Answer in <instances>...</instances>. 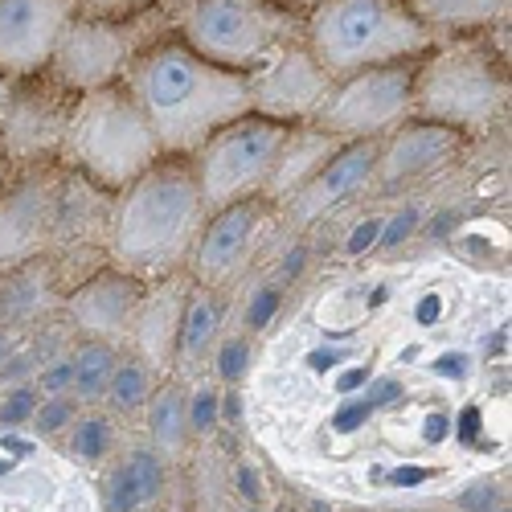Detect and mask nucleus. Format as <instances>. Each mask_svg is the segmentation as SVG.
<instances>
[{
    "label": "nucleus",
    "instance_id": "15",
    "mask_svg": "<svg viewBox=\"0 0 512 512\" xmlns=\"http://www.w3.org/2000/svg\"><path fill=\"white\" fill-rule=\"evenodd\" d=\"M144 295V283L123 275L115 267H99L82 283H74L62 295V316L78 336L107 340V345H127V328H132L136 304Z\"/></svg>",
    "mask_w": 512,
    "mask_h": 512
},
{
    "label": "nucleus",
    "instance_id": "23",
    "mask_svg": "<svg viewBox=\"0 0 512 512\" xmlns=\"http://www.w3.org/2000/svg\"><path fill=\"white\" fill-rule=\"evenodd\" d=\"M164 455L152 447H132L103 480V512H144L164 492Z\"/></svg>",
    "mask_w": 512,
    "mask_h": 512
},
{
    "label": "nucleus",
    "instance_id": "32",
    "mask_svg": "<svg viewBox=\"0 0 512 512\" xmlns=\"http://www.w3.org/2000/svg\"><path fill=\"white\" fill-rule=\"evenodd\" d=\"M78 414H82V406H78L70 394L37 398V410H33V418H29V431H33L37 439H58V435L70 431Z\"/></svg>",
    "mask_w": 512,
    "mask_h": 512
},
{
    "label": "nucleus",
    "instance_id": "10",
    "mask_svg": "<svg viewBox=\"0 0 512 512\" xmlns=\"http://www.w3.org/2000/svg\"><path fill=\"white\" fill-rule=\"evenodd\" d=\"M74 91L50 74L17 78L13 95L0 119V156H5L9 173L13 168H37V164H58V148L66 136V123L74 111Z\"/></svg>",
    "mask_w": 512,
    "mask_h": 512
},
{
    "label": "nucleus",
    "instance_id": "33",
    "mask_svg": "<svg viewBox=\"0 0 512 512\" xmlns=\"http://www.w3.org/2000/svg\"><path fill=\"white\" fill-rule=\"evenodd\" d=\"M37 390L33 386H9L0 390V426H29L33 410H37Z\"/></svg>",
    "mask_w": 512,
    "mask_h": 512
},
{
    "label": "nucleus",
    "instance_id": "19",
    "mask_svg": "<svg viewBox=\"0 0 512 512\" xmlns=\"http://www.w3.org/2000/svg\"><path fill=\"white\" fill-rule=\"evenodd\" d=\"M107 213H111V193H107V189L91 185L87 177H78V173H66V168H58L50 254L103 250Z\"/></svg>",
    "mask_w": 512,
    "mask_h": 512
},
{
    "label": "nucleus",
    "instance_id": "3",
    "mask_svg": "<svg viewBox=\"0 0 512 512\" xmlns=\"http://www.w3.org/2000/svg\"><path fill=\"white\" fill-rule=\"evenodd\" d=\"M508 111V58L496 54L488 33L435 41L410 82V119L451 127L463 140L488 132Z\"/></svg>",
    "mask_w": 512,
    "mask_h": 512
},
{
    "label": "nucleus",
    "instance_id": "35",
    "mask_svg": "<svg viewBox=\"0 0 512 512\" xmlns=\"http://www.w3.org/2000/svg\"><path fill=\"white\" fill-rule=\"evenodd\" d=\"M160 0H78V17H132Z\"/></svg>",
    "mask_w": 512,
    "mask_h": 512
},
{
    "label": "nucleus",
    "instance_id": "11",
    "mask_svg": "<svg viewBox=\"0 0 512 512\" xmlns=\"http://www.w3.org/2000/svg\"><path fill=\"white\" fill-rule=\"evenodd\" d=\"M58 164L13 168L0 185V271L50 254Z\"/></svg>",
    "mask_w": 512,
    "mask_h": 512
},
{
    "label": "nucleus",
    "instance_id": "45",
    "mask_svg": "<svg viewBox=\"0 0 512 512\" xmlns=\"http://www.w3.org/2000/svg\"><path fill=\"white\" fill-rule=\"evenodd\" d=\"M496 512H508V504H504V508H496Z\"/></svg>",
    "mask_w": 512,
    "mask_h": 512
},
{
    "label": "nucleus",
    "instance_id": "28",
    "mask_svg": "<svg viewBox=\"0 0 512 512\" xmlns=\"http://www.w3.org/2000/svg\"><path fill=\"white\" fill-rule=\"evenodd\" d=\"M66 447L78 463H103L115 451V414L99 410H82L74 426L66 431Z\"/></svg>",
    "mask_w": 512,
    "mask_h": 512
},
{
    "label": "nucleus",
    "instance_id": "16",
    "mask_svg": "<svg viewBox=\"0 0 512 512\" xmlns=\"http://www.w3.org/2000/svg\"><path fill=\"white\" fill-rule=\"evenodd\" d=\"M373 168H377V140H353L275 209L295 230H304V226L320 222L340 201H349L357 189H365L373 181Z\"/></svg>",
    "mask_w": 512,
    "mask_h": 512
},
{
    "label": "nucleus",
    "instance_id": "14",
    "mask_svg": "<svg viewBox=\"0 0 512 512\" xmlns=\"http://www.w3.org/2000/svg\"><path fill=\"white\" fill-rule=\"evenodd\" d=\"M246 82H250V111L275 123H308L332 91V78L320 70L304 41L275 54L267 66L250 70Z\"/></svg>",
    "mask_w": 512,
    "mask_h": 512
},
{
    "label": "nucleus",
    "instance_id": "41",
    "mask_svg": "<svg viewBox=\"0 0 512 512\" xmlns=\"http://www.w3.org/2000/svg\"><path fill=\"white\" fill-rule=\"evenodd\" d=\"M13 349H17V336H13V328H5V324H0V361H5Z\"/></svg>",
    "mask_w": 512,
    "mask_h": 512
},
{
    "label": "nucleus",
    "instance_id": "6",
    "mask_svg": "<svg viewBox=\"0 0 512 512\" xmlns=\"http://www.w3.org/2000/svg\"><path fill=\"white\" fill-rule=\"evenodd\" d=\"M177 37L205 62L250 74L304 41V9L291 0H185Z\"/></svg>",
    "mask_w": 512,
    "mask_h": 512
},
{
    "label": "nucleus",
    "instance_id": "37",
    "mask_svg": "<svg viewBox=\"0 0 512 512\" xmlns=\"http://www.w3.org/2000/svg\"><path fill=\"white\" fill-rule=\"evenodd\" d=\"M33 377H37V357L33 353H9L5 361H0V390H9V386H33Z\"/></svg>",
    "mask_w": 512,
    "mask_h": 512
},
{
    "label": "nucleus",
    "instance_id": "17",
    "mask_svg": "<svg viewBox=\"0 0 512 512\" xmlns=\"http://www.w3.org/2000/svg\"><path fill=\"white\" fill-rule=\"evenodd\" d=\"M189 283L193 279L185 271L144 283V295H140V304H136L132 328H127L123 353H136L140 361H148L160 373L173 369V349H177V328H181Z\"/></svg>",
    "mask_w": 512,
    "mask_h": 512
},
{
    "label": "nucleus",
    "instance_id": "22",
    "mask_svg": "<svg viewBox=\"0 0 512 512\" xmlns=\"http://www.w3.org/2000/svg\"><path fill=\"white\" fill-rule=\"evenodd\" d=\"M62 295H66V283L50 254L21 263L13 271H0V324L21 328L25 320H37L50 308H62Z\"/></svg>",
    "mask_w": 512,
    "mask_h": 512
},
{
    "label": "nucleus",
    "instance_id": "9",
    "mask_svg": "<svg viewBox=\"0 0 512 512\" xmlns=\"http://www.w3.org/2000/svg\"><path fill=\"white\" fill-rule=\"evenodd\" d=\"M418 62V58H414ZM414 62H390V66H369L349 78H336L320 111L308 119L336 140H386L394 127L410 119V82Z\"/></svg>",
    "mask_w": 512,
    "mask_h": 512
},
{
    "label": "nucleus",
    "instance_id": "27",
    "mask_svg": "<svg viewBox=\"0 0 512 512\" xmlns=\"http://www.w3.org/2000/svg\"><path fill=\"white\" fill-rule=\"evenodd\" d=\"M160 369H152L148 361H140L136 353H123L111 381H107V394H103V410L115 414V418H127V414H140L148 406V398L156 394L160 386Z\"/></svg>",
    "mask_w": 512,
    "mask_h": 512
},
{
    "label": "nucleus",
    "instance_id": "36",
    "mask_svg": "<svg viewBox=\"0 0 512 512\" xmlns=\"http://www.w3.org/2000/svg\"><path fill=\"white\" fill-rule=\"evenodd\" d=\"M402 394H406V390H402V381H398V377H373L357 398L369 406V414H377V410H390L394 402H402Z\"/></svg>",
    "mask_w": 512,
    "mask_h": 512
},
{
    "label": "nucleus",
    "instance_id": "40",
    "mask_svg": "<svg viewBox=\"0 0 512 512\" xmlns=\"http://www.w3.org/2000/svg\"><path fill=\"white\" fill-rule=\"evenodd\" d=\"M242 414H246V406H242V394L222 386V426H238V422H242Z\"/></svg>",
    "mask_w": 512,
    "mask_h": 512
},
{
    "label": "nucleus",
    "instance_id": "21",
    "mask_svg": "<svg viewBox=\"0 0 512 512\" xmlns=\"http://www.w3.org/2000/svg\"><path fill=\"white\" fill-rule=\"evenodd\" d=\"M340 148H345V140H336L332 132H324V127H316V123H291L283 144H279V156H275V168H271V181H267L263 201L267 205H283L312 173H320V168Z\"/></svg>",
    "mask_w": 512,
    "mask_h": 512
},
{
    "label": "nucleus",
    "instance_id": "38",
    "mask_svg": "<svg viewBox=\"0 0 512 512\" xmlns=\"http://www.w3.org/2000/svg\"><path fill=\"white\" fill-rule=\"evenodd\" d=\"M381 226H386V218H365V222L357 226V234H349V242H345V254H349V259H361V254H373Z\"/></svg>",
    "mask_w": 512,
    "mask_h": 512
},
{
    "label": "nucleus",
    "instance_id": "43",
    "mask_svg": "<svg viewBox=\"0 0 512 512\" xmlns=\"http://www.w3.org/2000/svg\"><path fill=\"white\" fill-rule=\"evenodd\" d=\"M291 5H295V9H304V13H308V9L316 5V0H291Z\"/></svg>",
    "mask_w": 512,
    "mask_h": 512
},
{
    "label": "nucleus",
    "instance_id": "25",
    "mask_svg": "<svg viewBox=\"0 0 512 512\" xmlns=\"http://www.w3.org/2000/svg\"><path fill=\"white\" fill-rule=\"evenodd\" d=\"M148 418V447L164 459H177L189 443V414H185V381L181 377H160L156 394L144 406Z\"/></svg>",
    "mask_w": 512,
    "mask_h": 512
},
{
    "label": "nucleus",
    "instance_id": "8",
    "mask_svg": "<svg viewBox=\"0 0 512 512\" xmlns=\"http://www.w3.org/2000/svg\"><path fill=\"white\" fill-rule=\"evenodd\" d=\"M287 127L291 123H275L267 115L246 111L189 152V168H193L201 201L209 213L267 193V181H271V168H275Z\"/></svg>",
    "mask_w": 512,
    "mask_h": 512
},
{
    "label": "nucleus",
    "instance_id": "39",
    "mask_svg": "<svg viewBox=\"0 0 512 512\" xmlns=\"http://www.w3.org/2000/svg\"><path fill=\"white\" fill-rule=\"evenodd\" d=\"M365 418H369V406L361 398H353L336 410V431H357V422H365Z\"/></svg>",
    "mask_w": 512,
    "mask_h": 512
},
{
    "label": "nucleus",
    "instance_id": "31",
    "mask_svg": "<svg viewBox=\"0 0 512 512\" xmlns=\"http://www.w3.org/2000/svg\"><path fill=\"white\" fill-rule=\"evenodd\" d=\"M279 308H283V287H279L275 279H267V283H259V287H254L246 300L238 304V324H234V328H242L246 336H254V332H263V328L279 316Z\"/></svg>",
    "mask_w": 512,
    "mask_h": 512
},
{
    "label": "nucleus",
    "instance_id": "44",
    "mask_svg": "<svg viewBox=\"0 0 512 512\" xmlns=\"http://www.w3.org/2000/svg\"><path fill=\"white\" fill-rule=\"evenodd\" d=\"M242 512H271V508H263V504H250V508H242Z\"/></svg>",
    "mask_w": 512,
    "mask_h": 512
},
{
    "label": "nucleus",
    "instance_id": "12",
    "mask_svg": "<svg viewBox=\"0 0 512 512\" xmlns=\"http://www.w3.org/2000/svg\"><path fill=\"white\" fill-rule=\"evenodd\" d=\"M263 218H267L263 197H246V201H234L226 209H213L197 234V242H193V250H189L185 275L197 287L226 291L242 275V267L250 263L254 246H259Z\"/></svg>",
    "mask_w": 512,
    "mask_h": 512
},
{
    "label": "nucleus",
    "instance_id": "2",
    "mask_svg": "<svg viewBox=\"0 0 512 512\" xmlns=\"http://www.w3.org/2000/svg\"><path fill=\"white\" fill-rule=\"evenodd\" d=\"M209 218L189 156H160L136 181L111 193L103 259L140 283L177 275Z\"/></svg>",
    "mask_w": 512,
    "mask_h": 512
},
{
    "label": "nucleus",
    "instance_id": "7",
    "mask_svg": "<svg viewBox=\"0 0 512 512\" xmlns=\"http://www.w3.org/2000/svg\"><path fill=\"white\" fill-rule=\"evenodd\" d=\"M181 5L185 0H160V5L132 17H74L58 41L46 74L74 95L111 87L152 41L177 33Z\"/></svg>",
    "mask_w": 512,
    "mask_h": 512
},
{
    "label": "nucleus",
    "instance_id": "42",
    "mask_svg": "<svg viewBox=\"0 0 512 512\" xmlns=\"http://www.w3.org/2000/svg\"><path fill=\"white\" fill-rule=\"evenodd\" d=\"M9 95H13V78L0 74V119H5V107H9Z\"/></svg>",
    "mask_w": 512,
    "mask_h": 512
},
{
    "label": "nucleus",
    "instance_id": "4",
    "mask_svg": "<svg viewBox=\"0 0 512 512\" xmlns=\"http://www.w3.org/2000/svg\"><path fill=\"white\" fill-rule=\"evenodd\" d=\"M304 46L336 82L369 66L414 62L435 37L414 17L410 0H316L304 13Z\"/></svg>",
    "mask_w": 512,
    "mask_h": 512
},
{
    "label": "nucleus",
    "instance_id": "30",
    "mask_svg": "<svg viewBox=\"0 0 512 512\" xmlns=\"http://www.w3.org/2000/svg\"><path fill=\"white\" fill-rule=\"evenodd\" d=\"M185 414H189V439H209L222 426V386L218 381L193 377V390H185Z\"/></svg>",
    "mask_w": 512,
    "mask_h": 512
},
{
    "label": "nucleus",
    "instance_id": "13",
    "mask_svg": "<svg viewBox=\"0 0 512 512\" xmlns=\"http://www.w3.org/2000/svg\"><path fill=\"white\" fill-rule=\"evenodd\" d=\"M78 17V0H0V74H46L62 33Z\"/></svg>",
    "mask_w": 512,
    "mask_h": 512
},
{
    "label": "nucleus",
    "instance_id": "1",
    "mask_svg": "<svg viewBox=\"0 0 512 512\" xmlns=\"http://www.w3.org/2000/svg\"><path fill=\"white\" fill-rule=\"evenodd\" d=\"M119 82L144 111L164 156H189L218 127L250 111L246 74L205 62L177 33L152 41Z\"/></svg>",
    "mask_w": 512,
    "mask_h": 512
},
{
    "label": "nucleus",
    "instance_id": "24",
    "mask_svg": "<svg viewBox=\"0 0 512 512\" xmlns=\"http://www.w3.org/2000/svg\"><path fill=\"white\" fill-rule=\"evenodd\" d=\"M410 9L435 41L488 33L508 21V0H410Z\"/></svg>",
    "mask_w": 512,
    "mask_h": 512
},
{
    "label": "nucleus",
    "instance_id": "26",
    "mask_svg": "<svg viewBox=\"0 0 512 512\" xmlns=\"http://www.w3.org/2000/svg\"><path fill=\"white\" fill-rule=\"evenodd\" d=\"M70 357V398L82 410H99L103 394H107V381L123 357L119 345H107V340H91V336H78L74 345L66 349Z\"/></svg>",
    "mask_w": 512,
    "mask_h": 512
},
{
    "label": "nucleus",
    "instance_id": "5",
    "mask_svg": "<svg viewBox=\"0 0 512 512\" xmlns=\"http://www.w3.org/2000/svg\"><path fill=\"white\" fill-rule=\"evenodd\" d=\"M160 156L164 152L156 144V132L148 127L136 99L123 91V82L82 91L74 99L66 136L58 148V168L87 177L107 193H119Z\"/></svg>",
    "mask_w": 512,
    "mask_h": 512
},
{
    "label": "nucleus",
    "instance_id": "18",
    "mask_svg": "<svg viewBox=\"0 0 512 512\" xmlns=\"http://www.w3.org/2000/svg\"><path fill=\"white\" fill-rule=\"evenodd\" d=\"M459 152H463V136L451 132V127L426 123V119H406L386 140H377L373 177H381L386 185L414 181V177H426V173H435V168H443Z\"/></svg>",
    "mask_w": 512,
    "mask_h": 512
},
{
    "label": "nucleus",
    "instance_id": "20",
    "mask_svg": "<svg viewBox=\"0 0 512 512\" xmlns=\"http://www.w3.org/2000/svg\"><path fill=\"white\" fill-rule=\"evenodd\" d=\"M226 328H230V300H226V291L189 283L181 328H177V349H173V369H168V373L181 377V381L205 377L213 345L222 340Z\"/></svg>",
    "mask_w": 512,
    "mask_h": 512
},
{
    "label": "nucleus",
    "instance_id": "29",
    "mask_svg": "<svg viewBox=\"0 0 512 512\" xmlns=\"http://www.w3.org/2000/svg\"><path fill=\"white\" fill-rule=\"evenodd\" d=\"M250 336L242 328H230L222 332V340L213 345V357H209V369H213V381L226 390H238L246 373H250Z\"/></svg>",
    "mask_w": 512,
    "mask_h": 512
},
{
    "label": "nucleus",
    "instance_id": "34",
    "mask_svg": "<svg viewBox=\"0 0 512 512\" xmlns=\"http://www.w3.org/2000/svg\"><path fill=\"white\" fill-rule=\"evenodd\" d=\"M422 226V213H418V205H406V209H398L394 218H386V226H381V234H377V246L373 250H398L402 242H410L414 238V230Z\"/></svg>",
    "mask_w": 512,
    "mask_h": 512
}]
</instances>
